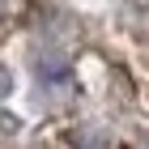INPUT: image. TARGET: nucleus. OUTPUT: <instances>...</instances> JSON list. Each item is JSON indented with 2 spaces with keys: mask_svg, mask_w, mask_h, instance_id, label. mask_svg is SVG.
I'll list each match as a JSON object with an SVG mask.
<instances>
[{
  "mask_svg": "<svg viewBox=\"0 0 149 149\" xmlns=\"http://www.w3.org/2000/svg\"><path fill=\"white\" fill-rule=\"evenodd\" d=\"M38 77H43L47 85H64V81H68V64H60V60H43V64H38Z\"/></svg>",
  "mask_w": 149,
  "mask_h": 149,
  "instance_id": "f257e3e1",
  "label": "nucleus"
}]
</instances>
